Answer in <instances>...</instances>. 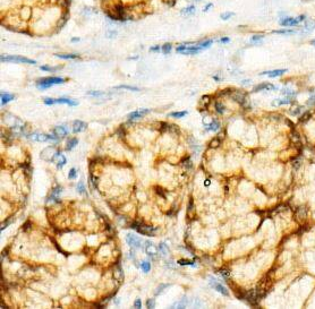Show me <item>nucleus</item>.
<instances>
[{"mask_svg":"<svg viewBox=\"0 0 315 309\" xmlns=\"http://www.w3.org/2000/svg\"><path fill=\"white\" fill-rule=\"evenodd\" d=\"M62 83H65V79L61 77H44L36 82V85L40 90H47L52 85H58Z\"/></svg>","mask_w":315,"mask_h":309,"instance_id":"obj_1","label":"nucleus"},{"mask_svg":"<svg viewBox=\"0 0 315 309\" xmlns=\"http://www.w3.org/2000/svg\"><path fill=\"white\" fill-rule=\"evenodd\" d=\"M131 229L136 230L137 232H140L141 234H144V236H150L152 237L155 234V232L158 231V228L155 227H151V225H145L143 223H140V222H134L131 224Z\"/></svg>","mask_w":315,"mask_h":309,"instance_id":"obj_2","label":"nucleus"},{"mask_svg":"<svg viewBox=\"0 0 315 309\" xmlns=\"http://www.w3.org/2000/svg\"><path fill=\"white\" fill-rule=\"evenodd\" d=\"M1 61L2 62H18V64H28V65H35L36 61L32 60L26 57L22 56H1Z\"/></svg>","mask_w":315,"mask_h":309,"instance_id":"obj_3","label":"nucleus"},{"mask_svg":"<svg viewBox=\"0 0 315 309\" xmlns=\"http://www.w3.org/2000/svg\"><path fill=\"white\" fill-rule=\"evenodd\" d=\"M60 153L54 148L53 146H49L47 148H44L43 151L41 152V159L44 160V161H48V162H54L56 159L59 156Z\"/></svg>","mask_w":315,"mask_h":309,"instance_id":"obj_4","label":"nucleus"},{"mask_svg":"<svg viewBox=\"0 0 315 309\" xmlns=\"http://www.w3.org/2000/svg\"><path fill=\"white\" fill-rule=\"evenodd\" d=\"M176 50H177V52H180L181 54L188 56V54H197L202 49H200L197 45H190V47H187V45H185V44H181V45H179Z\"/></svg>","mask_w":315,"mask_h":309,"instance_id":"obj_5","label":"nucleus"},{"mask_svg":"<svg viewBox=\"0 0 315 309\" xmlns=\"http://www.w3.org/2000/svg\"><path fill=\"white\" fill-rule=\"evenodd\" d=\"M305 19V16L304 15H300L298 17H286L285 19H282L280 24L282 26H296L298 25L300 22H303Z\"/></svg>","mask_w":315,"mask_h":309,"instance_id":"obj_6","label":"nucleus"},{"mask_svg":"<svg viewBox=\"0 0 315 309\" xmlns=\"http://www.w3.org/2000/svg\"><path fill=\"white\" fill-rule=\"evenodd\" d=\"M32 141H35V142H48V141H51V142H57L58 141V137L56 136H49V135H45V134H32V135L28 136Z\"/></svg>","mask_w":315,"mask_h":309,"instance_id":"obj_7","label":"nucleus"},{"mask_svg":"<svg viewBox=\"0 0 315 309\" xmlns=\"http://www.w3.org/2000/svg\"><path fill=\"white\" fill-rule=\"evenodd\" d=\"M126 241H127V244L129 245L131 248H140L142 246V239L138 238L137 236L131 234V233L126 236Z\"/></svg>","mask_w":315,"mask_h":309,"instance_id":"obj_8","label":"nucleus"},{"mask_svg":"<svg viewBox=\"0 0 315 309\" xmlns=\"http://www.w3.org/2000/svg\"><path fill=\"white\" fill-rule=\"evenodd\" d=\"M231 98H233V100L234 101H236V102H238L240 105H243V107H246L247 104V101H248V99H247V96H246V94H244L243 92H239V91H235L234 93H233V95H231Z\"/></svg>","mask_w":315,"mask_h":309,"instance_id":"obj_9","label":"nucleus"},{"mask_svg":"<svg viewBox=\"0 0 315 309\" xmlns=\"http://www.w3.org/2000/svg\"><path fill=\"white\" fill-rule=\"evenodd\" d=\"M210 280H211V281H210V285H211L214 290H217L218 292H220L221 294H223V296H229L228 290L223 287L222 284H220L219 282H217L213 277H210Z\"/></svg>","mask_w":315,"mask_h":309,"instance_id":"obj_10","label":"nucleus"},{"mask_svg":"<svg viewBox=\"0 0 315 309\" xmlns=\"http://www.w3.org/2000/svg\"><path fill=\"white\" fill-rule=\"evenodd\" d=\"M295 217H296V220H297L298 222H300V223L305 222V220H306V217H307V210H306V207H305V206H300V207H298L297 211H296V214H295Z\"/></svg>","mask_w":315,"mask_h":309,"instance_id":"obj_11","label":"nucleus"},{"mask_svg":"<svg viewBox=\"0 0 315 309\" xmlns=\"http://www.w3.org/2000/svg\"><path fill=\"white\" fill-rule=\"evenodd\" d=\"M150 112L149 109H141V110H137V111H134V112H131V113L127 116L128 120H135V119H138L143 117L144 114H146Z\"/></svg>","mask_w":315,"mask_h":309,"instance_id":"obj_12","label":"nucleus"},{"mask_svg":"<svg viewBox=\"0 0 315 309\" xmlns=\"http://www.w3.org/2000/svg\"><path fill=\"white\" fill-rule=\"evenodd\" d=\"M87 128V124L84 122V121H81V120H75L73 122V131L74 133H81V131H84V130Z\"/></svg>","mask_w":315,"mask_h":309,"instance_id":"obj_13","label":"nucleus"},{"mask_svg":"<svg viewBox=\"0 0 315 309\" xmlns=\"http://www.w3.org/2000/svg\"><path fill=\"white\" fill-rule=\"evenodd\" d=\"M52 133H53V135L56 137L60 138V137H64V136L67 135L68 134V130H67V128H66L65 126H57L56 128L52 129Z\"/></svg>","mask_w":315,"mask_h":309,"instance_id":"obj_14","label":"nucleus"},{"mask_svg":"<svg viewBox=\"0 0 315 309\" xmlns=\"http://www.w3.org/2000/svg\"><path fill=\"white\" fill-rule=\"evenodd\" d=\"M145 253H146L149 256L153 257V256H157L158 254H159V249H158V247H155L153 244H151V242L147 241L146 246H145Z\"/></svg>","mask_w":315,"mask_h":309,"instance_id":"obj_15","label":"nucleus"},{"mask_svg":"<svg viewBox=\"0 0 315 309\" xmlns=\"http://www.w3.org/2000/svg\"><path fill=\"white\" fill-rule=\"evenodd\" d=\"M56 103H59V104H68L71 107H76L78 105V102L75 101V100H71V99H67V98H60V99H54V104Z\"/></svg>","mask_w":315,"mask_h":309,"instance_id":"obj_16","label":"nucleus"},{"mask_svg":"<svg viewBox=\"0 0 315 309\" xmlns=\"http://www.w3.org/2000/svg\"><path fill=\"white\" fill-rule=\"evenodd\" d=\"M286 71H287V69H276V70L271 71H264V73H262V75H266V76L271 77V78H274V77L281 76Z\"/></svg>","mask_w":315,"mask_h":309,"instance_id":"obj_17","label":"nucleus"},{"mask_svg":"<svg viewBox=\"0 0 315 309\" xmlns=\"http://www.w3.org/2000/svg\"><path fill=\"white\" fill-rule=\"evenodd\" d=\"M276 87L273 86L272 84H269V83H265V84H260V85H256L253 90V92H260V91H270V90H274Z\"/></svg>","mask_w":315,"mask_h":309,"instance_id":"obj_18","label":"nucleus"},{"mask_svg":"<svg viewBox=\"0 0 315 309\" xmlns=\"http://www.w3.org/2000/svg\"><path fill=\"white\" fill-rule=\"evenodd\" d=\"M290 103H291V99L286 96L285 99H277V100H274L272 102V105L279 107V105H285V104H290Z\"/></svg>","mask_w":315,"mask_h":309,"instance_id":"obj_19","label":"nucleus"},{"mask_svg":"<svg viewBox=\"0 0 315 309\" xmlns=\"http://www.w3.org/2000/svg\"><path fill=\"white\" fill-rule=\"evenodd\" d=\"M15 99V95L14 94H9V93H1V104L4 105L6 103L10 102Z\"/></svg>","mask_w":315,"mask_h":309,"instance_id":"obj_20","label":"nucleus"},{"mask_svg":"<svg viewBox=\"0 0 315 309\" xmlns=\"http://www.w3.org/2000/svg\"><path fill=\"white\" fill-rule=\"evenodd\" d=\"M314 27H315V22L313 21V19H307L306 22H305L304 24V31L305 32H307V33H310L312 32L313 30H314Z\"/></svg>","mask_w":315,"mask_h":309,"instance_id":"obj_21","label":"nucleus"},{"mask_svg":"<svg viewBox=\"0 0 315 309\" xmlns=\"http://www.w3.org/2000/svg\"><path fill=\"white\" fill-rule=\"evenodd\" d=\"M77 144H78V139H77V138H71V139H68L67 144H66V145H67L66 148H67L68 151H71V148H74Z\"/></svg>","mask_w":315,"mask_h":309,"instance_id":"obj_22","label":"nucleus"},{"mask_svg":"<svg viewBox=\"0 0 315 309\" xmlns=\"http://www.w3.org/2000/svg\"><path fill=\"white\" fill-rule=\"evenodd\" d=\"M219 128H220V124L218 121H212L210 125L207 126V130L209 131H217L219 130Z\"/></svg>","mask_w":315,"mask_h":309,"instance_id":"obj_23","label":"nucleus"},{"mask_svg":"<svg viewBox=\"0 0 315 309\" xmlns=\"http://www.w3.org/2000/svg\"><path fill=\"white\" fill-rule=\"evenodd\" d=\"M114 277L116 280H121L124 277V273H123V271H121V268H120L119 266H117L114 270Z\"/></svg>","mask_w":315,"mask_h":309,"instance_id":"obj_24","label":"nucleus"},{"mask_svg":"<svg viewBox=\"0 0 315 309\" xmlns=\"http://www.w3.org/2000/svg\"><path fill=\"white\" fill-rule=\"evenodd\" d=\"M57 160H58V162H57V168H58V169L62 168V167H64V165L66 164V161H67V160H66V157L64 156V155H61V154H59V156L56 159V161H57Z\"/></svg>","mask_w":315,"mask_h":309,"instance_id":"obj_25","label":"nucleus"},{"mask_svg":"<svg viewBox=\"0 0 315 309\" xmlns=\"http://www.w3.org/2000/svg\"><path fill=\"white\" fill-rule=\"evenodd\" d=\"M212 40H207V41H203V42H200V43H197V47L200 48V49H207V48H210L211 47V44H212Z\"/></svg>","mask_w":315,"mask_h":309,"instance_id":"obj_26","label":"nucleus"},{"mask_svg":"<svg viewBox=\"0 0 315 309\" xmlns=\"http://www.w3.org/2000/svg\"><path fill=\"white\" fill-rule=\"evenodd\" d=\"M187 305H188V301L186 299H183L181 301H178V302L172 305V308H186Z\"/></svg>","mask_w":315,"mask_h":309,"instance_id":"obj_27","label":"nucleus"},{"mask_svg":"<svg viewBox=\"0 0 315 309\" xmlns=\"http://www.w3.org/2000/svg\"><path fill=\"white\" fill-rule=\"evenodd\" d=\"M195 13V7L194 6H189V7H186L181 10V15H192Z\"/></svg>","mask_w":315,"mask_h":309,"instance_id":"obj_28","label":"nucleus"},{"mask_svg":"<svg viewBox=\"0 0 315 309\" xmlns=\"http://www.w3.org/2000/svg\"><path fill=\"white\" fill-rule=\"evenodd\" d=\"M171 49H172V47H171V44L170 43H166L161 47V51H162V53H164V54L170 53V52H171Z\"/></svg>","mask_w":315,"mask_h":309,"instance_id":"obj_29","label":"nucleus"},{"mask_svg":"<svg viewBox=\"0 0 315 309\" xmlns=\"http://www.w3.org/2000/svg\"><path fill=\"white\" fill-rule=\"evenodd\" d=\"M58 58H61V59H75V58H78L77 54H71V53H66V54H57Z\"/></svg>","mask_w":315,"mask_h":309,"instance_id":"obj_30","label":"nucleus"},{"mask_svg":"<svg viewBox=\"0 0 315 309\" xmlns=\"http://www.w3.org/2000/svg\"><path fill=\"white\" fill-rule=\"evenodd\" d=\"M186 114H187V111H179V112H172V113H170L169 116L172 117V118H183Z\"/></svg>","mask_w":315,"mask_h":309,"instance_id":"obj_31","label":"nucleus"},{"mask_svg":"<svg viewBox=\"0 0 315 309\" xmlns=\"http://www.w3.org/2000/svg\"><path fill=\"white\" fill-rule=\"evenodd\" d=\"M142 270H143L144 273H149L150 270H151V264H150V262H143V263H142Z\"/></svg>","mask_w":315,"mask_h":309,"instance_id":"obj_32","label":"nucleus"},{"mask_svg":"<svg viewBox=\"0 0 315 309\" xmlns=\"http://www.w3.org/2000/svg\"><path fill=\"white\" fill-rule=\"evenodd\" d=\"M310 118H311V112H306V113H304L300 118H299V122L304 124V122H306V121H308Z\"/></svg>","mask_w":315,"mask_h":309,"instance_id":"obj_33","label":"nucleus"},{"mask_svg":"<svg viewBox=\"0 0 315 309\" xmlns=\"http://www.w3.org/2000/svg\"><path fill=\"white\" fill-rule=\"evenodd\" d=\"M233 16H234V13H231V11H226V13H222V14L220 15L221 19H223V21H227V19H229L230 17H233Z\"/></svg>","mask_w":315,"mask_h":309,"instance_id":"obj_34","label":"nucleus"},{"mask_svg":"<svg viewBox=\"0 0 315 309\" xmlns=\"http://www.w3.org/2000/svg\"><path fill=\"white\" fill-rule=\"evenodd\" d=\"M116 88H124V90H129V91H140V88L138 87H134V86H129V85H119V86H117Z\"/></svg>","mask_w":315,"mask_h":309,"instance_id":"obj_35","label":"nucleus"},{"mask_svg":"<svg viewBox=\"0 0 315 309\" xmlns=\"http://www.w3.org/2000/svg\"><path fill=\"white\" fill-rule=\"evenodd\" d=\"M215 111H217L218 113L222 114L224 112V107L220 102H217L215 103Z\"/></svg>","mask_w":315,"mask_h":309,"instance_id":"obj_36","label":"nucleus"},{"mask_svg":"<svg viewBox=\"0 0 315 309\" xmlns=\"http://www.w3.org/2000/svg\"><path fill=\"white\" fill-rule=\"evenodd\" d=\"M160 250H161V253H162L163 256H168L169 249H168V247H167V245H166V244H161V245H160Z\"/></svg>","mask_w":315,"mask_h":309,"instance_id":"obj_37","label":"nucleus"},{"mask_svg":"<svg viewBox=\"0 0 315 309\" xmlns=\"http://www.w3.org/2000/svg\"><path fill=\"white\" fill-rule=\"evenodd\" d=\"M77 191L79 193V194H85L86 191H85V186H84V184L82 182V181H79L78 184H77Z\"/></svg>","mask_w":315,"mask_h":309,"instance_id":"obj_38","label":"nucleus"},{"mask_svg":"<svg viewBox=\"0 0 315 309\" xmlns=\"http://www.w3.org/2000/svg\"><path fill=\"white\" fill-rule=\"evenodd\" d=\"M262 40H263V35H254L250 39V42L252 43H259V42H261Z\"/></svg>","mask_w":315,"mask_h":309,"instance_id":"obj_39","label":"nucleus"},{"mask_svg":"<svg viewBox=\"0 0 315 309\" xmlns=\"http://www.w3.org/2000/svg\"><path fill=\"white\" fill-rule=\"evenodd\" d=\"M220 145V139H218V138H213L211 142H210V147L211 148H215V147H218Z\"/></svg>","mask_w":315,"mask_h":309,"instance_id":"obj_40","label":"nucleus"},{"mask_svg":"<svg viewBox=\"0 0 315 309\" xmlns=\"http://www.w3.org/2000/svg\"><path fill=\"white\" fill-rule=\"evenodd\" d=\"M169 287H170V284H162V285L158 287L157 291H155V296H159V294L162 292V291L164 290V289H166V288H169Z\"/></svg>","mask_w":315,"mask_h":309,"instance_id":"obj_41","label":"nucleus"},{"mask_svg":"<svg viewBox=\"0 0 315 309\" xmlns=\"http://www.w3.org/2000/svg\"><path fill=\"white\" fill-rule=\"evenodd\" d=\"M179 265H193V260H188V259H179L177 262Z\"/></svg>","mask_w":315,"mask_h":309,"instance_id":"obj_42","label":"nucleus"},{"mask_svg":"<svg viewBox=\"0 0 315 309\" xmlns=\"http://www.w3.org/2000/svg\"><path fill=\"white\" fill-rule=\"evenodd\" d=\"M76 176H77L76 169H75V168L71 169V170H69V173H68V178H69V179H75V178H76Z\"/></svg>","mask_w":315,"mask_h":309,"instance_id":"obj_43","label":"nucleus"},{"mask_svg":"<svg viewBox=\"0 0 315 309\" xmlns=\"http://www.w3.org/2000/svg\"><path fill=\"white\" fill-rule=\"evenodd\" d=\"M146 307L150 309H152L155 307V300L154 299H149L146 301Z\"/></svg>","mask_w":315,"mask_h":309,"instance_id":"obj_44","label":"nucleus"},{"mask_svg":"<svg viewBox=\"0 0 315 309\" xmlns=\"http://www.w3.org/2000/svg\"><path fill=\"white\" fill-rule=\"evenodd\" d=\"M276 33H278V34H293L295 31H293V30H279V31H276Z\"/></svg>","mask_w":315,"mask_h":309,"instance_id":"obj_45","label":"nucleus"},{"mask_svg":"<svg viewBox=\"0 0 315 309\" xmlns=\"http://www.w3.org/2000/svg\"><path fill=\"white\" fill-rule=\"evenodd\" d=\"M11 222H13V217H10V220H9V221H8V220H6L5 222L1 224V230H5L6 227H7V225H9Z\"/></svg>","mask_w":315,"mask_h":309,"instance_id":"obj_46","label":"nucleus"},{"mask_svg":"<svg viewBox=\"0 0 315 309\" xmlns=\"http://www.w3.org/2000/svg\"><path fill=\"white\" fill-rule=\"evenodd\" d=\"M40 69H41V70H44V71H52V70H54V68H52V67H49V66H41V67H40Z\"/></svg>","mask_w":315,"mask_h":309,"instance_id":"obj_47","label":"nucleus"},{"mask_svg":"<svg viewBox=\"0 0 315 309\" xmlns=\"http://www.w3.org/2000/svg\"><path fill=\"white\" fill-rule=\"evenodd\" d=\"M44 103L47 105H52V104H54V99H49V98L44 99Z\"/></svg>","mask_w":315,"mask_h":309,"instance_id":"obj_48","label":"nucleus"},{"mask_svg":"<svg viewBox=\"0 0 315 309\" xmlns=\"http://www.w3.org/2000/svg\"><path fill=\"white\" fill-rule=\"evenodd\" d=\"M134 307L137 309L142 308V302H141V299H136L135 302H134Z\"/></svg>","mask_w":315,"mask_h":309,"instance_id":"obj_49","label":"nucleus"},{"mask_svg":"<svg viewBox=\"0 0 315 309\" xmlns=\"http://www.w3.org/2000/svg\"><path fill=\"white\" fill-rule=\"evenodd\" d=\"M87 94H88V95H92V96H99V95H102L103 93L97 91V92H88Z\"/></svg>","mask_w":315,"mask_h":309,"instance_id":"obj_50","label":"nucleus"},{"mask_svg":"<svg viewBox=\"0 0 315 309\" xmlns=\"http://www.w3.org/2000/svg\"><path fill=\"white\" fill-rule=\"evenodd\" d=\"M157 193L159 194L160 196H163V198H166V195H164V189H161V188H159V187H157Z\"/></svg>","mask_w":315,"mask_h":309,"instance_id":"obj_51","label":"nucleus"},{"mask_svg":"<svg viewBox=\"0 0 315 309\" xmlns=\"http://www.w3.org/2000/svg\"><path fill=\"white\" fill-rule=\"evenodd\" d=\"M220 273H221V275H222L224 279H226V277L228 279V277H229V272L227 271V270H222V271L220 272Z\"/></svg>","mask_w":315,"mask_h":309,"instance_id":"obj_52","label":"nucleus"},{"mask_svg":"<svg viewBox=\"0 0 315 309\" xmlns=\"http://www.w3.org/2000/svg\"><path fill=\"white\" fill-rule=\"evenodd\" d=\"M308 105H315V96H312L308 101Z\"/></svg>","mask_w":315,"mask_h":309,"instance_id":"obj_53","label":"nucleus"},{"mask_svg":"<svg viewBox=\"0 0 315 309\" xmlns=\"http://www.w3.org/2000/svg\"><path fill=\"white\" fill-rule=\"evenodd\" d=\"M296 109H297V110H295V111H291V113L295 114V116H296V114H298L299 112L302 111V109H303V108H302V107H299V108H296Z\"/></svg>","mask_w":315,"mask_h":309,"instance_id":"obj_54","label":"nucleus"},{"mask_svg":"<svg viewBox=\"0 0 315 309\" xmlns=\"http://www.w3.org/2000/svg\"><path fill=\"white\" fill-rule=\"evenodd\" d=\"M159 50H161L160 49V47H152V48L150 49V51H152V52H158Z\"/></svg>","mask_w":315,"mask_h":309,"instance_id":"obj_55","label":"nucleus"},{"mask_svg":"<svg viewBox=\"0 0 315 309\" xmlns=\"http://www.w3.org/2000/svg\"><path fill=\"white\" fill-rule=\"evenodd\" d=\"M220 42H221V43H228L229 39L228 38H222L221 40H220Z\"/></svg>","mask_w":315,"mask_h":309,"instance_id":"obj_56","label":"nucleus"},{"mask_svg":"<svg viewBox=\"0 0 315 309\" xmlns=\"http://www.w3.org/2000/svg\"><path fill=\"white\" fill-rule=\"evenodd\" d=\"M211 7H212V4H209L207 6H205V7H204V9H203V11H207L209 9H210V8H211Z\"/></svg>","mask_w":315,"mask_h":309,"instance_id":"obj_57","label":"nucleus"},{"mask_svg":"<svg viewBox=\"0 0 315 309\" xmlns=\"http://www.w3.org/2000/svg\"><path fill=\"white\" fill-rule=\"evenodd\" d=\"M92 182H93V185H94V187H97V178L92 177Z\"/></svg>","mask_w":315,"mask_h":309,"instance_id":"obj_58","label":"nucleus"},{"mask_svg":"<svg viewBox=\"0 0 315 309\" xmlns=\"http://www.w3.org/2000/svg\"><path fill=\"white\" fill-rule=\"evenodd\" d=\"M77 41H79V39H77V38L71 39V42H77Z\"/></svg>","mask_w":315,"mask_h":309,"instance_id":"obj_59","label":"nucleus"},{"mask_svg":"<svg viewBox=\"0 0 315 309\" xmlns=\"http://www.w3.org/2000/svg\"><path fill=\"white\" fill-rule=\"evenodd\" d=\"M210 185V180H205V186H209Z\"/></svg>","mask_w":315,"mask_h":309,"instance_id":"obj_60","label":"nucleus"},{"mask_svg":"<svg viewBox=\"0 0 315 309\" xmlns=\"http://www.w3.org/2000/svg\"><path fill=\"white\" fill-rule=\"evenodd\" d=\"M311 44H313V45H315V40H312V41H311Z\"/></svg>","mask_w":315,"mask_h":309,"instance_id":"obj_61","label":"nucleus"}]
</instances>
